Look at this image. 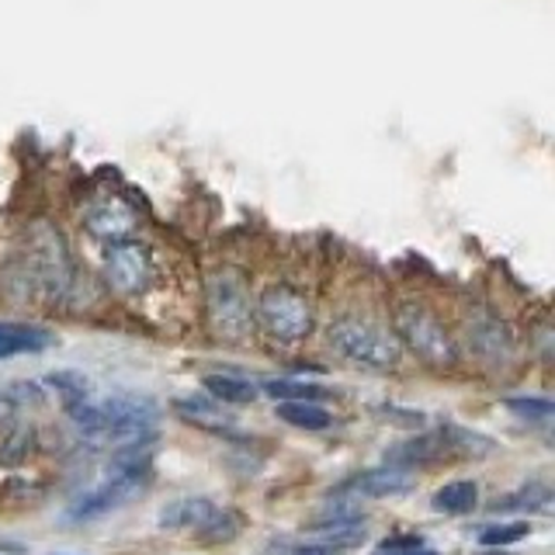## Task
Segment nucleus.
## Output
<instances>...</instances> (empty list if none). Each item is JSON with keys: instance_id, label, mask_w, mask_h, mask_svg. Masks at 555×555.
<instances>
[{"instance_id": "f257e3e1", "label": "nucleus", "mask_w": 555, "mask_h": 555, "mask_svg": "<svg viewBox=\"0 0 555 555\" xmlns=\"http://www.w3.org/2000/svg\"><path fill=\"white\" fill-rule=\"evenodd\" d=\"M28 274L49 302H63L77 282V264L63 233L52 222H35L28 230Z\"/></svg>"}, {"instance_id": "f03ea898", "label": "nucleus", "mask_w": 555, "mask_h": 555, "mask_svg": "<svg viewBox=\"0 0 555 555\" xmlns=\"http://www.w3.org/2000/svg\"><path fill=\"white\" fill-rule=\"evenodd\" d=\"M330 344L334 351L347 361L361 364V369H378L389 372L399 364V340L389 334V330L375 326L372 320L361 317H340L334 326H330Z\"/></svg>"}, {"instance_id": "7ed1b4c3", "label": "nucleus", "mask_w": 555, "mask_h": 555, "mask_svg": "<svg viewBox=\"0 0 555 555\" xmlns=\"http://www.w3.org/2000/svg\"><path fill=\"white\" fill-rule=\"evenodd\" d=\"M396 334L430 369H451L459 361V347L444 323L421 302H403L396 309Z\"/></svg>"}, {"instance_id": "20e7f679", "label": "nucleus", "mask_w": 555, "mask_h": 555, "mask_svg": "<svg viewBox=\"0 0 555 555\" xmlns=\"http://www.w3.org/2000/svg\"><path fill=\"white\" fill-rule=\"evenodd\" d=\"M205 312L212 334L222 340H243L250 334V295L236 271H216L205 288Z\"/></svg>"}, {"instance_id": "39448f33", "label": "nucleus", "mask_w": 555, "mask_h": 555, "mask_svg": "<svg viewBox=\"0 0 555 555\" xmlns=\"http://www.w3.org/2000/svg\"><path fill=\"white\" fill-rule=\"evenodd\" d=\"M254 317L268 337L282 344H299L312 330V309L306 302V295L288 285H271L260 292Z\"/></svg>"}, {"instance_id": "423d86ee", "label": "nucleus", "mask_w": 555, "mask_h": 555, "mask_svg": "<svg viewBox=\"0 0 555 555\" xmlns=\"http://www.w3.org/2000/svg\"><path fill=\"white\" fill-rule=\"evenodd\" d=\"M104 278L118 295H143L153 282V260L150 250L135 240L108 243L104 250Z\"/></svg>"}, {"instance_id": "0eeeda50", "label": "nucleus", "mask_w": 555, "mask_h": 555, "mask_svg": "<svg viewBox=\"0 0 555 555\" xmlns=\"http://www.w3.org/2000/svg\"><path fill=\"white\" fill-rule=\"evenodd\" d=\"M143 486H146V468H132V473H115L108 482L94 486V490H87L74 507L66 511L69 520H94V517H104L118 507H126L135 496H143Z\"/></svg>"}, {"instance_id": "6e6552de", "label": "nucleus", "mask_w": 555, "mask_h": 555, "mask_svg": "<svg viewBox=\"0 0 555 555\" xmlns=\"http://www.w3.org/2000/svg\"><path fill=\"white\" fill-rule=\"evenodd\" d=\"M476 444V438H462V434H448V430H438V434H416V438L403 441L399 448H392V462L389 465H438V462H448V459H462L468 455Z\"/></svg>"}, {"instance_id": "1a4fd4ad", "label": "nucleus", "mask_w": 555, "mask_h": 555, "mask_svg": "<svg viewBox=\"0 0 555 555\" xmlns=\"http://www.w3.org/2000/svg\"><path fill=\"white\" fill-rule=\"evenodd\" d=\"M87 230H91L98 240L104 243H118V240H129L135 230V212L121 202V198H101L87 208Z\"/></svg>"}, {"instance_id": "9d476101", "label": "nucleus", "mask_w": 555, "mask_h": 555, "mask_svg": "<svg viewBox=\"0 0 555 555\" xmlns=\"http://www.w3.org/2000/svg\"><path fill=\"white\" fill-rule=\"evenodd\" d=\"M416 476L406 473V468L399 465H378V468H369V473L354 476L351 482L344 486V490L351 493H361V496H403L413 490Z\"/></svg>"}, {"instance_id": "9b49d317", "label": "nucleus", "mask_w": 555, "mask_h": 555, "mask_svg": "<svg viewBox=\"0 0 555 555\" xmlns=\"http://www.w3.org/2000/svg\"><path fill=\"white\" fill-rule=\"evenodd\" d=\"M219 511L212 507V500L205 496H184V500H173L160 511V528L167 531H205L208 520H212Z\"/></svg>"}, {"instance_id": "f8f14e48", "label": "nucleus", "mask_w": 555, "mask_h": 555, "mask_svg": "<svg viewBox=\"0 0 555 555\" xmlns=\"http://www.w3.org/2000/svg\"><path fill=\"white\" fill-rule=\"evenodd\" d=\"M188 424H195L208 434H233L236 430V421L230 413L222 410L219 399H205V396H181L178 403H173Z\"/></svg>"}, {"instance_id": "ddd939ff", "label": "nucleus", "mask_w": 555, "mask_h": 555, "mask_svg": "<svg viewBox=\"0 0 555 555\" xmlns=\"http://www.w3.org/2000/svg\"><path fill=\"white\" fill-rule=\"evenodd\" d=\"M468 337H473V344L479 347V354L493 358V361L511 358V351H514V340L507 334V326L493 317H476L473 323H468Z\"/></svg>"}, {"instance_id": "4468645a", "label": "nucleus", "mask_w": 555, "mask_h": 555, "mask_svg": "<svg viewBox=\"0 0 555 555\" xmlns=\"http://www.w3.org/2000/svg\"><path fill=\"white\" fill-rule=\"evenodd\" d=\"M52 344V337L39 326H28V323H0V351L8 358L17 354H39Z\"/></svg>"}, {"instance_id": "2eb2a0df", "label": "nucleus", "mask_w": 555, "mask_h": 555, "mask_svg": "<svg viewBox=\"0 0 555 555\" xmlns=\"http://www.w3.org/2000/svg\"><path fill=\"white\" fill-rule=\"evenodd\" d=\"M205 389L212 399L225 406H243L257 399V386L250 378H236V375H205Z\"/></svg>"}, {"instance_id": "dca6fc26", "label": "nucleus", "mask_w": 555, "mask_h": 555, "mask_svg": "<svg viewBox=\"0 0 555 555\" xmlns=\"http://www.w3.org/2000/svg\"><path fill=\"white\" fill-rule=\"evenodd\" d=\"M264 392L282 399V403H320L330 392L317 382H306V378H268L264 382Z\"/></svg>"}, {"instance_id": "f3484780", "label": "nucleus", "mask_w": 555, "mask_h": 555, "mask_svg": "<svg viewBox=\"0 0 555 555\" xmlns=\"http://www.w3.org/2000/svg\"><path fill=\"white\" fill-rule=\"evenodd\" d=\"M479 503V486L476 482H448L444 490L434 493V511L444 514H468Z\"/></svg>"}, {"instance_id": "a211bd4d", "label": "nucleus", "mask_w": 555, "mask_h": 555, "mask_svg": "<svg viewBox=\"0 0 555 555\" xmlns=\"http://www.w3.org/2000/svg\"><path fill=\"white\" fill-rule=\"evenodd\" d=\"M278 416L299 430H326L330 427V413L317 403H282L278 406Z\"/></svg>"}, {"instance_id": "6ab92c4d", "label": "nucleus", "mask_w": 555, "mask_h": 555, "mask_svg": "<svg viewBox=\"0 0 555 555\" xmlns=\"http://www.w3.org/2000/svg\"><path fill=\"white\" fill-rule=\"evenodd\" d=\"M548 500H552V493L545 486H520L517 493L493 500V511H538V507H545Z\"/></svg>"}, {"instance_id": "aec40b11", "label": "nucleus", "mask_w": 555, "mask_h": 555, "mask_svg": "<svg viewBox=\"0 0 555 555\" xmlns=\"http://www.w3.org/2000/svg\"><path fill=\"white\" fill-rule=\"evenodd\" d=\"M31 451V427H17L11 434H4V441H0V462L4 465H22Z\"/></svg>"}, {"instance_id": "412c9836", "label": "nucleus", "mask_w": 555, "mask_h": 555, "mask_svg": "<svg viewBox=\"0 0 555 555\" xmlns=\"http://www.w3.org/2000/svg\"><path fill=\"white\" fill-rule=\"evenodd\" d=\"M531 534V525H525V520H517V525H496V528H486L479 534V545L486 548H500V545H514L520 542V538Z\"/></svg>"}, {"instance_id": "4be33fe9", "label": "nucleus", "mask_w": 555, "mask_h": 555, "mask_svg": "<svg viewBox=\"0 0 555 555\" xmlns=\"http://www.w3.org/2000/svg\"><path fill=\"white\" fill-rule=\"evenodd\" d=\"M49 386L60 389L66 396V406L69 403H80V399L87 396V382L80 375H69V372H60V375H49Z\"/></svg>"}, {"instance_id": "5701e85b", "label": "nucleus", "mask_w": 555, "mask_h": 555, "mask_svg": "<svg viewBox=\"0 0 555 555\" xmlns=\"http://www.w3.org/2000/svg\"><path fill=\"white\" fill-rule=\"evenodd\" d=\"M507 406L514 413H525V416H552L548 399H507Z\"/></svg>"}, {"instance_id": "b1692460", "label": "nucleus", "mask_w": 555, "mask_h": 555, "mask_svg": "<svg viewBox=\"0 0 555 555\" xmlns=\"http://www.w3.org/2000/svg\"><path fill=\"white\" fill-rule=\"evenodd\" d=\"M382 555H434V552H421V548H413V552H382Z\"/></svg>"}, {"instance_id": "393cba45", "label": "nucleus", "mask_w": 555, "mask_h": 555, "mask_svg": "<svg viewBox=\"0 0 555 555\" xmlns=\"http://www.w3.org/2000/svg\"><path fill=\"white\" fill-rule=\"evenodd\" d=\"M479 555H507V552H500V548H486V552H479Z\"/></svg>"}]
</instances>
